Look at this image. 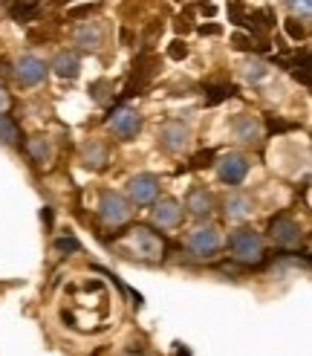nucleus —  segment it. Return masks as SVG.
Here are the masks:
<instances>
[{"label": "nucleus", "mask_w": 312, "mask_h": 356, "mask_svg": "<svg viewBox=\"0 0 312 356\" xmlns=\"http://www.w3.org/2000/svg\"><path fill=\"white\" fill-rule=\"evenodd\" d=\"M116 243L125 249L130 258H139V261H162V255H165V238L150 232L148 226L128 229Z\"/></svg>", "instance_id": "1"}, {"label": "nucleus", "mask_w": 312, "mask_h": 356, "mask_svg": "<svg viewBox=\"0 0 312 356\" xmlns=\"http://www.w3.org/2000/svg\"><path fill=\"white\" fill-rule=\"evenodd\" d=\"M229 249H232V258L237 264H246V266L260 264V261H263V252H266L263 238H260L254 229H249V226L237 229V232L229 238Z\"/></svg>", "instance_id": "2"}, {"label": "nucleus", "mask_w": 312, "mask_h": 356, "mask_svg": "<svg viewBox=\"0 0 312 356\" xmlns=\"http://www.w3.org/2000/svg\"><path fill=\"white\" fill-rule=\"evenodd\" d=\"M223 246V238L214 226H200L188 235V252L194 258H214Z\"/></svg>", "instance_id": "3"}, {"label": "nucleus", "mask_w": 312, "mask_h": 356, "mask_svg": "<svg viewBox=\"0 0 312 356\" xmlns=\"http://www.w3.org/2000/svg\"><path fill=\"white\" fill-rule=\"evenodd\" d=\"M98 215L107 226H121L130 220V206L128 200L116 191H101V200H98Z\"/></svg>", "instance_id": "4"}, {"label": "nucleus", "mask_w": 312, "mask_h": 356, "mask_svg": "<svg viewBox=\"0 0 312 356\" xmlns=\"http://www.w3.org/2000/svg\"><path fill=\"white\" fill-rule=\"evenodd\" d=\"M269 238L277 243V246H298V241H301V226H298V220H295L292 215H277V218H272V223H269Z\"/></svg>", "instance_id": "5"}, {"label": "nucleus", "mask_w": 312, "mask_h": 356, "mask_svg": "<svg viewBox=\"0 0 312 356\" xmlns=\"http://www.w3.org/2000/svg\"><path fill=\"white\" fill-rule=\"evenodd\" d=\"M217 174H220L223 183L240 186L243 180H246V174H249V159L243 156V154H237V151H229L217 163Z\"/></svg>", "instance_id": "6"}, {"label": "nucleus", "mask_w": 312, "mask_h": 356, "mask_svg": "<svg viewBox=\"0 0 312 356\" xmlns=\"http://www.w3.org/2000/svg\"><path fill=\"white\" fill-rule=\"evenodd\" d=\"M128 194L136 206H150L159 197V180H156L153 174H136L128 183Z\"/></svg>", "instance_id": "7"}, {"label": "nucleus", "mask_w": 312, "mask_h": 356, "mask_svg": "<svg viewBox=\"0 0 312 356\" xmlns=\"http://www.w3.org/2000/svg\"><path fill=\"white\" fill-rule=\"evenodd\" d=\"M159 145H162L168 154H182V151L191 145V131H188V124H182V122H165L162 131H159Z\"/></svg>", "instance_id": "8"}, {"label": "nucleus", "mask_w": 312, "mask_h": 356, "mask_svg": "<svg viewBox=\"0 0 312 356\" xmlns=\"http://www.w3.org/2000/svg\"><path fill=\"white\" fill-rule=\"evenodd\" d=\"M107 124L119 139H133L139 131H142V116H139L133 108H119L110 113Z\"/></svg>", "instance_id": "9"}, {"label": "nucleus", "mask_w": 312, "mask_h": 356, "mask_svg": "<svg viewBox=\"0 0 312 356\" xmlns=\"http://www.w3.org/2000/svg\"><path fill=\"white\" fill-rule=\"evenodd\" d=\"M46 64L41 58H35V56H24V58H17L15 64V79L26 84V87H35V84H41L44 76H46Z\"/></svg>", "instance_id": "10"}, {"label": "nucleus", "mask_w": 312, "mask_h": 356, "mask_svg": "<svg viewBox=\"0 0 312 356\" xmlns=\"http://www.w3.org/2000/svg\"><path fill=\"white\" fill-rule=\"evenodd\" d=\"M232 131L240 142H249V145H257L260 142V122L252 113H237L232 122Z\"/></svg>", "instance_id": "11"}, {"label": "nucleus", "mask_w": 312, "mask_h": 356, "mask_svg": "<svg viewBox=\"0 0 312 356\" xmlns=\"http://www.w3.org/2000/svg\"><path fill=\"white\" fill-rule=\"evenodd\" d=\"M153 220L159 223L162 229H173V226H180V223H182V206H180L177 200L165 197V200H159V203L153 206Z\"/></svg>", "instance_id": "12"}, {"label": "nucleus", "mask_w": 312, "mask_h": 356, "mask_svg": "<svg viewBox=\"0 0 312 356\" xmlns=\"http://www.w3.org/2000/svg\"><path fill=\"white\" fill-rule=\"evenodd\" d=\"M107 159H110V154H107V145H104V142L90 139V142H84V145H81V163L87 168L98 171V168L107 165Z\"/></svg>", "instance_id": "13"}, {"label": "nucleus", "mask_w": 312, "mask_h": 356, "mask_svg": "<svg viewBox=\"0 0 312 356\" xmlns=\"http://www.w3.org/2000/svg\"><path fill=\"white\" fill-rule=\"evenodd\" d=\"M185 209L191 211L194 218H208L214 211V197L208 194L205 188H191L188 197H185Z\"/></svg>", "instance_id": "14"}, {"label": "nucleus", "mask_w": 312, "mask_h": 356, "mask_svg": "<svg viewBox=\"0 0 312 356\" xmlns=\"http://www.w3.org/2000/svg\"><path fill=\"white\" fill-rule=\"evenodd\" d=\"M252 215V200L246 194H229L225 197V218L229 220H246Z\"/></svg>", "instance_id": "15"}, {"label": "nucleus", "mask_w": 312, "mask_h": 356, "mask_svg": "<svg viewBox=\"0 0 312 356\" xmlns=\"http://www.w3.org/2000/svg\"><path fill=\"white\" fill-rule=\"evenodd\" d=\"M52 70H55V76H61V79H76L81 70V61L76 52H58V56L52 58Z\"/></svg>", "instance_id": "16"}, {"label": "nucleus", "mask_w": 312, "mask_h": 356, "mask_svg": "<svg viewBox=\"0 0 312 356\" xmlns=\"http://www.w3.org/2000/svg\"><path fill=\"white\" fill-rule=\"evenodd\" d=\"M101 38H104V32L98 24H81L76 29V44L81 49H98L101 47Z\"/></svg>", "instance_id": "17"}, {"label": "nucleus", "mask_w": 312, "mask_h": 356, "mask_svg": "<svg viewBox=\"0 0 312 356\" xmlns=\"http://www.w3.org/2000/svg\"><path fill=\"white\" fill-rule=\"evenodd\" d=\"M243 24H246L254 35H266V32L275 26V12H272V9H254Z\"/></svg>", "instance_id": "18"}, {"label": "nucleus", "mask_w": 312, "mask_h": 356, "mask_svg": "<svg viewBox=\"0 0 312 356\" xmlns=\"http://www.w3.org/2000/svg\"><path fill=\"white\" fill-rule=\"evenodd\" d=\"M26 151H29V156L35 159V163H49V156H52V145H49V139L46 136H32V139H26Z\"/></svg>", "instance_id": "19"}, {"label": "nucleus", "mask_w": 312, "mask_h": 356, "mask_svg": "<svg viewBox=\"0 0 312 356\" xmlns=\"http://www.w3.org/2000/svg\"><path fill=\"white\" fill-rule=\"evenodd\" d=\"M17 139H21V128H17V122L12 116L0 113V142H3V145H17Z\"/></svg>", "instance_id": "20"}, {"label": "nucleus", "mask_w": 312, "mask_h": 356, "mask_svg": "<svg viewBox=\"0 0 312 356\" xmlns=\"http://www.w3.org/2000/svg\"><path fill=\"white\" fill-rule=\"evenodd\" d=\"M35 12H38V0H21L12 6V17H17V21H29Z\"/></svg>", "instance_id": "21"}, {"label": "nucleus", "mask_w": 312, "mask_h": 356, "mask_svg": "<svg viewBox=\"0 0 312 356\" xmlns=\"http://www.w3.org/2000/svg\"><path fill=\"white\" fill-rule=\"evenodd\" d=\"M284 29H286V35L292 41H304L306 38V26L298 21V17H289V21L284 24Z\"/></svg>", "instance_id": "22"}, {"label": "nucleus", "mask_w": 312, "mask_h": 356, "mask_svg": "<svg viewBox=\"0 0 312 356\" xmlns=\"http://www.w3.org/2000/svg\"><path fill=\"white\" fill-rule=\"evenodd\" d=\"M234 93V87L232 84H217V87H208V104H217L223 99H229Z\"/></svg>", "instance_id": "23"}, {"label": "nucleus", "mask_w": 312, "mask_h": 356, "mask_svg": "<svg viewBox=\"0 0 312 356\" xmlns=\"http://www.w3.org/2000/svg\"><path fill=\"white\" fill-rule=\"evenodd\" d=\"M113 90V84L107 81V79H98V81H93L90 84V96L96 99V102H107V93Z\"/></svg>", "instance_id": "24"}, {"label": "nucleus", "mask_w": 312, "mask_h": 356, "mask_svg": "<svg viewBox=\"0 0 312 356\" xmlns=\"http://www.w3.org/2000/svg\"><path fill=\"white\" fill-rule=\"evenodd\" d=\"M168 56L173 58V61H182V58H188V44L185 41H171V47H168Z\"/></svg>", "instance_id": "25"}, {"label": "nucleus", "mask_w": 312, "mask_h": 356, "mask_svg": "<svg viewBox=\"0 0 312 356\" xmlns=\"http://www.w3.org/2000/svg\"><path fill=\"white\" fill-rule=\"evenodd\" d=\"M232 47H234V49H240V52H246V49H257V47H254V41H252V35H243V32L232 35Z\"/></svg>", "instance_id": "26"}, {"label": "nucleus", "mask_w": 312, "mask_h": 356, "mask_svg": "<svg viewBox=\"0 0 312 356\" xmlns=\"http://www.w3.org/2000/svg\"><path fill=\"white\" fill-rule=\"evenodd\" d=\"M229 21H232V24H243V21H246L240 0H229Z\"/></svg>", "instance_id": "27"}, {"label": "nucleus", "mask_w": 312, "mask_h": 356, "mask_svg": "<svg viewBox=\"0 0 312 356\" xmlns=\"http://www.w3.org/2000/svg\"><path fill=\"white\" fill-rule=\"evenodd\" d=\"M286 3H289L292 12H298L301 17H309V12H312V0H286Z\"/></svg>", "instance_id": "28"}, {"label": "nucleus", "mask_w": 312, "mask_h": 356, "mask_svg": "<svg viewBox=\"0 0 312 356\" xmlns=\"http://www.w3.org/2000/svg\"><path fill=\"white\" fill-rule=\"evenodd\" d=\"M55 249H58V252H78L81 243L76 238H58L55 241Z\"/></svg>", "instance_id": "29"}, {"label": "nucleus", "mask_w": 312, "mask_h": 356, "mask_svg": "<svg viewBox=\"0 0 312 356\" xmlns=\"http://www.w3.org/2000/svg\"><path fill=\"white\" fill-rule=\"evenodd\" d=\"M263 76H266V67L260 64V61H254V64L246 67V79H249V81H260Z\"/></svg>", "instance_id": "30"}, {"label": "nucleus", "mask_w": 312, "mask_h": 356, "mask_svg": "<svg viewBox=\"0 0 312 356\" xmlns=\"http://www.w3.org/2000/svg\"><path fill=\"white\" fill-rule=\"evenodd\" d=\"M211 159H214V154H211V151H202V154H197L194 159H191V168H202V165H211Z\"/></svg>", "instance_id": "31"}, {"label": "nucleus", "mask_w": 312, "mask_h": 356, "mask_svg": "<svg viewBox=\"0 0 312 356\" xmlns=\"http://www.w3.org/2000/svg\"><path fill=\"white\" fill-rule=\"evenodd\" d=\"M93 9H96V6H78V9H69L67 15H69V17H73V21H76V17H84V15H90Z\"/></svg>", "instance_id": "32"}, {"label": "nucleus", "mask_w": 312, "mask_h": 356, "mask_svg": "<svg viewBox=\"0 0 312 356\" xmlns=\"http://www.w3.org/2000/svg\"><path fill=\"white\" fill-rule=\"evenodd\" d=\"M220 32H223L220 24H205V26H200V35H220Z\"/></svg>", "instance_id": "33"}, {"label": "nucleus", "mask_w": 312, "mask_h": 356, "mask_svg": "<svg viewBox=\"0 0 312 356\" xmlns=\"http://www.w3.org/2000/svg\"><path fill=\"white\" fill-rule=\"evenodd\" d=\"M200 9H202V15H208V17H211V15H217V6H214V3H202Z\"/></svg>", "instance_id": "34"}, {"label": "nucleus", "mask_w": 312, "mask_h": 356, "mask_svg": "<svg viewBox=\"0 0 312 356\" xmlns=\"http://www.w3.org/2000/svg\"><path fill=\"white\" fill-rule=\"evenodd\" d=\"M191 29V24H188V17H180L177 21V32H188Z\"/></svg>", "instance_id": "35"}, {"label": "nucleus", "mask_w": 312, "mask_h": 356, "mask_svg": "<svg viewBox=\"0 0 312 356\" xmlns=\"http://www.w3.org/2000/svg\"><path fill=\"white\" fill-rule=\"evenodd\" d=\"M6 108H9V96H6L3 90H0V113H3Z\"/></svg>", "instance_id": "36"}, {"label": "nucleus", "mask_w": 312, "mask_h": 356, "mask_svg": "<svg viewBox=\"0 0 312 356\" xmlns=\"http://www.w3.org/2000/svg\"><path fill=\"white\" fill-rule=\"evenodd\" d=\"M41 220H44L46 226H52V211H49V209H44V211H41Z\"/></svg>", "instance_id": "37"}]
</instances>
